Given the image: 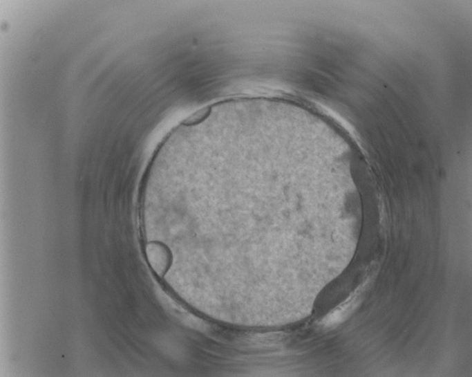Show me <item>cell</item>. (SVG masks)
<instances>
[{
    "mask_svg": "<svg viewBox=\"0 0 472 377\" xmlns=\"http://www.w3.org/2000/svg\"><path fill=\"white\" fill-rule=\"evenodd\" d=\"M364 288H359L353 293L345 302L342 303L338 308L333 310L322 321V324L326 327L336 326L342 321H344L352 311L357 307L361 296H362Z\"/></svg>",
    "mask_w": 472,
    "mask_h": 377,
    "instance_id": "cell-1",
    "label": "cell"
}]
</instances>
